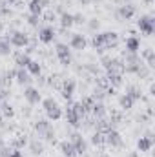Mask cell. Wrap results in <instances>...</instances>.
<instances>
[{
    "label": "cell",
    "mask_w": 155,
    "mask_h": 157,
    "mask_svg": "<svg viewBox=\"0 0 155 157\" xmlns=\"http://www.w3.org/2000/svg\"><path fill=\"white\" fill-rule=\"evenodd\" d=\"M122 62H124V73H137V70L142 66V59L139 53H122Z\"/></svg>",
    "instance_id": "cell-1"
},
{
    "label": "cell",
    "mask_w": 155,
    "mask_h": 157,
    "mask_svg": "<svg viewBox=\"0 0 155 157\" xmlns=\"http://www.w3.org/2000/svg\"><path fill=\"white\" fill-rule=\"evenodd\" d=\"M137 28L141 29V33H144V35H153L155 31V18L153 15H141L139 17V20H137Z\"/></svg>",
    "instance_id": "cell-2"
},
{
    "label": "cell",
    "mask_w": 155,
    "mask_h": 157,
    "mask_svg": "<svg viewBox=\"0 0 155 157\" xmlns=\"http://www.w3.org/2000/svg\"><path fill=\"white\" fill-rule=\"evenodd\" d=\"M55 53H57V57H59V60H60L62 66H70L71 64V48L68 44L57 42L55 44Z\"/></svg>",
    "instance_id": "cell-3"
},
{
    "label": "cell",
    "mask_w": 155,
    "mask_h": 157,
    "mask_svg": "<svg viewBox=\"0 0 155 157\" xmlns=\"http://www.w3.org/2000/svg\"><path fill=\"white\" fill-rule=\"evenodd\" d=\"M70 141H71V144L75 146V152H77V155H86V152H88V141L82 137V133H78V132H73L71 135H70Z\"/></svg>",
    "instance_id": "cell-4"
},
{
    "label": "cell",
    "mask_w": 155,
    "mask_h": 157,
    "mask_svg": "<svg viewBox=\"0 0 155 157\" xmlns=\"http://www.w3.org/2000/svg\"><path fill=\"white\" fill-rule=\"evenodd\" d=\"M7 40L13 48H28L29 46V37L24 31H11Z\"/></svg>",
    "instance_id": "cell-5"
},
{
    "label": "cell",
    "mask_w": 155,
    "mask_h": 157,
    "mask_svg": "<svg viewBox=\"0 0 155 157\" xmlns=\"http://www.w3.org/2000/svg\"><path fill=\"white\" fill-rule=\"evenodd\" d=\"M135 13H137V7H135L131 2L120 4V6L117 7V18H120V20H130V18L135 17Z\"/></svg>",
    "instance_id": "cell-6"
},
{
    "label": "cell",
    "mask_w": 155,
    "mask_h": 157,
    "mask_svg": "<svg viewBox=\"0 0 155 157\" xmlns=\"http://www.w3.org/2000/svg\"><path fill=\"white\" fill-rule=\"evenodd\" d=\"M104 144H106V146H112V148H120V146L124 144L122 135L117 132L115 128H112L108 133H104Z\"/></svg>",
    "instance_id": "cell-7"
},
{
    "label": "cell",
    "mask_w": 155,
    "mask_h": 157,
    "mask_svg": "<svg viewBox=\"0 0 155 157\" xmlns=\"http://www.w3.org/2000/svg\"><path fill=\"white\" fill-rule=\"evenodd\" d=\"M75 88H77V82H75L73 78H66V80L62 82V86H60V95H62V99L70 102V101L73 99V95H75Z\"/></svg>",
    "instance_id": "cell-8"
},
{
    "label": "cell",
    "mask_w": 155,
    "mask_h": 157,
    "mask_svg": "<svg viewBox=\"0 0 155 157\" xmlns=\"http://www.w3.org/2000/svg\"><path fill=\"white\" fill-rule=\"evenodd\" d=\"M104 49H115L119 46V33L117 31H102Z\"/></svg>",
    "instance_id": "cell-9"
},
{
    "label": "cell",
    "mask_w": 155,
    "mask_h": 157,
    "mask_svg": "<svg viewBox=\"0 0 155 157\" xmlns=\"http://www.w3.org/2000/svg\"><path fill=\"white\" fill-rule=\"evenodd\" d=\"M24 99L28 101V104H39L40 101H42V97H40V91L39 88H33V86H26L24 88Z\"/></svg>",
    "instance_id": "cell-10"
},
{
    "label": "cell",
    "mask_w": 155,
    "mask_h": 157,
    "mask_svg": "<svg viewBox=\"0 0 155 157\" xmlns=\"http://www.w3.org/2000/svg\"><path fill=\"white\" fill-rule=\"evenodd\" d=\"M57 37V31L51 28V26H42L39 29V40L42 44H51Z\"/></svg>",
    "instance_id": "cell-11"
},
{
    "label": "cell",
    "mask_w": 155,
    "mask_h": 157,
    "mask_svg": "<svg viewBox=\"0 0 155 157\" xmlns=\"http://www.w3.org/2000/svg\"><path fill=\"white\" fill-rule=\"evenodd\" d=\"M86 46H88V40L82 33H71V39H70V48L71 49L82 51V49H86Z\"/></svg>",
    "instance_id": "cell-12"
},
{
    "label": "cell",
    "mask_w": 155,
    "mask_h": 157,
    "mask_svg": "<svg viewBox=\"0 0 155 157\" xmlns=\"http://www.w3.org/2000/svg\"><path fill=\"white\" fill-rule=\"evenodd\" d=\"M64 117H66V121H68V124L71 126V128H80L82 126V119L78 117L77 113L73 112V108H71V104L66 108V113H64Z\"/></svg>",
    "instance_id": "cell-13"
},
{
    "label": "cell",
    "mask_w": 155,
    "mask_h": 157,
    "mask_svg": "<svg viewBox=\"0 0 155 157\" xmlns=\"http://www.w3.org/2000/svg\"><path fill=\"white\" fill-rule=\"evenodd\" d=\"M15 80H17L20 86H29V82H31L33 78L28 73L26 68H17V70H15Z\"/></svg>",
    "instance_id": "cell-14"
},
{
    "label": "cell",
    "mask_w": 155,
    "mask_h": 157,
    "mask_svg": "<svg viewBox=\"0 0 155 157\" xmlns=\"http://www.w3.org/2000/svg\"><path fill=\"white\" fill-rule=\"evenodd\" d=\"M46 6H47V0H29V4H28L29 15H39V17H42V11H44Z\"/></svg>",
    "instance_id": "cell-15"
},
{
    "label": "cell",
    "mask_w": 155,
    "mask_h": 157,
    "mask_svg": "<svg viewBox=\"0 0 155 157\" xmlns=\"http://www.w3.org/2000/svg\"><path fill=\"white\" fill-rule=\"evenodd\" d=\"M106 71L108 73H120V75H124V62H122V59H110V64H108V68H106Z\"/></svg>",
    "instance_id": "cell-16"
},
{
    "label": "cell",
    "mask_w": 155,
    "mask_h": 157,
    "mask_svg": "<svg viewBox=\"0 0 155 157\" xmlns=\"http://www.w3.org/2000/svg\"><path fill=\"white\" fill-rule=\"evenodd\" d=\"M153 143H155V137H141L139 141H137V150L141 152V154H144V152H150L152 148H153Z\"/></svg>",
    "instance_id": "cell-17"
},
{
    "label": "cell",
    "mask_w": 155,
    "mask_h": 157,
    "mask_svg": "<svg viewBox=\"0 0 155 157\" xmlns=\"http://www.w3.org/2000/svg\"><path fill=\"white\" fill-rule=\"evenodd\" d=\"M124 51H128V53H139V49H141V40L137 39L135 35H131V37H128L126 42H124Z\"/></svg>",
    "instance_id": "cell-18"
},
{
    "label": "cell",
    "mask_w": 155,
    "mask_h": 157,
    "mask_svg": "<svg viewBox=\"0 0 155 157\" xmlns=\"http://www.w3.org/2000/svg\"><path fill=\"white\" fill-rule=\"evenodd\" d=\"M59 150H60V154L64 157H78L77 152H75V146L71 144V141H62L60 144H59Z\"/></svg>",
    "instance_id": "cell-19"
},
{
    "label": "cell",
    "mask_w": 155,
    "mask_h": 157,
    "mask_svg": "<svg viewBox=\"0 0 155 157\" xmlns=\"http://www.w3.org/2000/svg\"><path fill=\"white\" fill-rule=\"evenodd\" d=\"M113 128V124H112V121L110 119H106V117H102V119H97V122H95V132H99V133H108L110 130Z\"/></svg>",
    "instance_id": "cell-20"
},
{
    "label": "cell",
    "mask_w": 155,
    "mask_h": 157,
    "mask_svg": "<svg viewBox=\"0 0 155 157\" xmlns=\"http://www.w3.org/2000/svg\"><path fill=\"white\" fill-rule=\"evenodd\" d=\"M106 113H108V110H106L104 102L102 101H95V104L91 108V115L95 119H102V117H106Z\"/></svg>",
    "instance_id": "cell-21"
},
{
    "label": "cell",
    "mask_w": 155,
    "mask_h": 157,
    "mask_svg": "<svg viewBox=\"0 0 155 157\" xmlns=\"http://www.w3.org/2000/svg\"><path fill=\"white\" fill-rule=\"evenodd\" d=\"M59 24H60L62 29H70L73 26V15L68 13V11H62L60 17H59Z\"/></svg>",
    "instance_id": "cell-22"
},
{
    "label": "cell",
    "mask_w": 155,
    "mask_h": 157,
    "mask_svg": "<svg viewBox=\"0 0 155 157\" xmlns=\"http://www.w3.org/2000/svg\"><path fill=\"white\" fill-rule=\"evenodd\" d=\"M141 59H144V60H146V66H148L150 70H153V68H155V53H153V49H152V48L142 49Z\"/></svg>",
    "instance_id": "cell-23"
},
{
    "label": "cell",
    "mask_w": 155,
    "mask_h": 157,
    "mask_svg": "<svg viewBox=\"0 0 155 157\" xmlns=\"http://www.w3.org/2000/svg\"><path fill=\"white\" fill-rule=\"evenodd\" d=\"M106 78H108V84H110L112 88H115V90L124 84V75H120V73H108Z\"/></svg>",
    "instance_id": "cell-24"
},
{
    "label": "cell",
    "mask_w": 155,
    "mask_h": 157,
    "mask_svg": "<svg viewBox=\"0 0 155 157\" xmlns=\"http://www.w3.org/2000/svg\"><path fill=\"white\" fill-rule=\"evenodd\" d=\"M31 62V57L26 53V51H20V53H15V64L18 68H26L28 64Z\"/></svg>",
    "instance_id": "cell-25"
},
{
    "label": "cell",
    "mask_w": 155,
    "mask_h": 157,
    "mask_svg": "<svg viewBox=\"0 0 155 157\" xmlns=\"http://www.w3.org/2000/svg\"><path fill=\"white\" fill-rule=\"evenodd\" d=\"M133 104H135V101H133L131 97H128L126 93L119 97V106H120V110L128 112V110H131V108H133Z\"/></svg>",
    "instance_id": "cell-26"
},
{
    "label": "cell",
    "mask_w": 155,
    "mask_h": 157,
    "mask_svg": "<svg viewBox=\"0 0 155 157\" xmlns=\"http://www.w3.org/2000/svg\"><path fill=\"white\" fill-rule=\"evenodd\" d=\"M51 121H47V119H39V121H35V124H33V128H35V132L42 135L46 130H49L51 128V124H49Z\"/></svg>",
    "instance_id": "cell-27"
},
{
    "label": "cell",
    "mask_w": 155,
    "mask_h": 157,
    "mask_svg": "<svg viewBox=\"0 0 155 157\" xmlns=\"http://www.w3.org/2000/svg\"><path fill=\"white\" fill-rule=\"evenodd\" d=\"M126 95H128V97H131L135 102L142 99V91H141V88H139V86H133V84L126 88Z\"/></svg>",
    "instance_id": "cell-28"
},
{
    "label": "cell",
    "mask_w": 155,
    "mask_h": 157,
    "mask_svg": "<svg viewBox=\"0 0 155 157\" xmlns=\"http://www.w3.org/2000/svg\"><path fill=\"white\" fill-rule=\"evenodd\" d=\"M0 112H2V117L4 119H11L15 115V108L7 102V101H2V104H0Z\"/></svg>",
    "instance_id": "cell-29"
},
{
    "label": "cell",
    "mask_w": 155,
    "mask_h": 157,
    "mask_svg": "<svg viewBox=\"0 0 155 157\" xmlns=\"http://www.w3.org/2000/svg\"><path fill=\"white\" fill-rule=\"evenodd\" d=\"M26 70H28V73H29L31 77H40V73H42V66H40L37 60H31V62L26 66Z\"/></svg>",
    "instance_id": "cell-30"
},
{
    "label": "cell",
    "mask_w": 155,
    "mask_h": 157,
    "mask_svg": "<svg viewBox=\"0 0 155 157\" xmlns=\"http://www.w3.org/2000/svg\"><path fill=\"white\" fill-rule=\"evenodd\" d=\"M62 115H64V112H62L60 106H55L53 110L46 112V119L47 121H59V119H62Z\"/></svg>",
    "instance_id": "cell-31"
},
{
    "label": "cell",
    "mask_w": 155,
    "mask_h": 157,
    "mask_svg": "<svg viewBox=\"0 0 155 157\" xmlns=\"http://www.w3.org/2000/svg\"><path fill=\"white\" fill-rule=\"evenodd\" d=\"M13 46L9 44V40L7 39H0V57H7V55H11V49Z\"/></svg>",
    "instance_id": "cell-32"
},
{
    "label": "cell",
    "mask_w": 155,
    "mask_h": 157,
    "mask_svg": "<svg viewBox=\"0 0 155 157\" xmlns=\"http://www.w3.org/2000/svg\"><path fill=\"white\" fill-rule=\"evenodd\" d=\"M29 150H31V154H33V155L39 157L40 154L44 152V144L40 143L39 139H35V141H31V143H29Z\"/></svg>",
    "instance_id": "cell-33"
},
{
    "label": "cell",
    "mask_w": 155,
    "mask_h": 157,
    "mask_svg": "<svg viewBox=\"0 0 155 157\" xmlns=\"http://www.w3.org/2000/svg\"><path fill=\"white\" fill-rule=\"evenodd\" d=\"M80 104H82V108H84V112H86V115H88V113H91V108H93V104H95V99H93L91 95H88V97H84V99L80 101Z\"/></svg>",
    "instance_id": "cell-34"
},
{
    "label": "cell",
    "mask_w": 155,
    "mask_h": 157,
    "mask_svg": "<svg viewBox=\"0 0 155 157\" xmlns=\"http://www.w3.org/2000/svg\"><path fill=\"white\" fill-rule=\"evenodd\" d=\"M89 143H91L93 146H102V144H104V135H102V133H99V132H95V133L91 135Z\"/></svg>",
    "instance_id": "cell-35"
},
{
    "label": "cell",
    "mask_w": 155,
    "mask_h": 157,
    "mask_svg": "<svg viewBox=\"0 0 155 157\" xmlns=\"http://www.w3.org/2000/svg\"><path fill=\"white\" fill-rule=\"evenodd\" d=\"M91 46H93L95 49H100V48H104V42H102V33H97V35H93V39H91Z\"/></svg>",
    "instance_id": "cell-36"
},
{
    "label": "cell",
    "mask_w": 155,
    "mask_h": 157,
    "mask_svg": "<svg viewBox=\"0 0 155 157\" xmlns=\"http://www.w3.org/2000/svg\"><path fill=\"white\" fill-rule=\"evenodd\" d=\"M40 137H42L44 141H47V143H51V144H53V143H55V130H53V128H49V130H46Z\"/></svg>",
    "instance_id": "cell-37"
},
{
    "label": "cell",
    "mask_w": 155,
    "mask_h": 157,
    "mask_svg": "<svg viewBox=\"0 0 155 157\" xmlns=\"http://www.w3.org/2000/svg\"><path fill=\"white\" fill-rule=\"evenodd\" d=\"M28 144V139H26V135H18L15 141H13V146L17 148V150H20V148H24Z\"/></svg>",
    "instance_id": "cell-38"
},
{
    "label": "cell",
    "mask_w": 155,
    "mask_h": 157,
    "mask_svg": "<svg viewBox=\"0 0 155 157\" xmlns=\"http://www.w3.org/2000/svg\"><path fill=\"white\" fill-rule=\"evenodd\" d=\"M150 71H152V70H150L146 64H142V66L137 70V73H135V75H137V77H141V78H148V77H150Z\"/></svg>",
    "instance_id": "cell-39"
},
{
    "label": "cell",
    "mask_w": 155,
    "mask_h": 157,
    "mask_svg": "<svg viewBox=\"0 0 155 157\" xmlns=\"http://www.w3.org/2000/svg\"><path fill=\"white\" fill-rule=\"evenodd\" d=\"M26 20H28V24H29L31 28H39L40 22H42V18H40L39 15H29V17H28Z\"/></svg>",
    "instance_id": "cell-40"
},
{
    "label": "cell",
    "mask_w": 155,
    "mask_h": 157,
    "mask_svg": "<svg viewBox=\"0 0 155 157\" xmlns=\"http://www.w3.org/2000/svg\"><path fill=\"white\" fill-rule=\"evenodd\" d=\"M71 108H73V112H75V113H77V115H78L80 119L86 117V112H84V108H82L80 101H78V102H73V104H71Z\"/></svg>",
    "instance_id": "cell-41"
},
{
    "label": "cell",
    "mask_w": 155,
    "mask_h": 157,
    "mask_svg": "<svg viewBox=\"0 0 155 157\" xmlns=\"http://www.w3.org/2000/svg\"><path fill=\"white\" fill-rule=\"evenodd\" d=\"M86 17L82 15V13H75L73 15V26H82V24H86Z\"/></svg>",
    "instance_id": "cell-42"
},
{
    "label": "cell",
    "mask_w": 155,
    "mask_h": 157,
    "mask_svg": "<svg viewBox=\"0 0 155 157\" xmlns=\"http://www.w3.org/2000/svg\"><path fill=\"white\" fill-rule=\"evenodd\" d=\"M86 24H88V28H89L91 31H97V29L100 28V22H99V18H89V20H86Z\"/></svg>",
    "instance_id": "cell-43"
},
{
    "label": "cell",
    "mask_w": 155,
    "mask_h": 157,
    "mask_svg": "<svg viewBox=\"0 0 155 157\" xmlns=\"http://www.w3.org/2000/svg\"><path fill=\"white\" fill-rule=\"evenodd\" d=\"M44 20H46V22H57V20H59V17H57V13L47 11V13L44 15Z\"/></svg>",
    "instance_id": "cell-44"
},
{
    "label": "cell",
    "mask_w": 155,
    "mask_h": 157,
    "mask_svg": "<svg viewBox=\"0 0 155 157\" xmlns=\"http://www.w3.org/2000/svg\"><path fill=\"white\" fill-rule=\"evenodd\" d=\"M84 70H86V71H89L91 75H97V73H99V68H97V66H93V64H84Z\"/></svg>",
    "instance_id": "cell-45"
},
{
    "label": "cell",
    "mask_w": 155,
    "mask_h": 157,
    "mask_svg": "<svg viewBox=\"0 0 155 157\" xmlns=\"http://www.w3.org/2000/svg\"><path fill=\"white\" fill-rule=\"evenodd\" d=\"M110 121H112V124H119V122L122 121V115H120L119 112H113V113H112V119H110Z\"/></svg>",
    "instance_id": "cell-46"
},
{
    "label": "cell",
    "mask_w": 155,
    "mask_h": 157,
    "mask_svg": "<svg viewBox=\"0 0 155 157\" xmlns=\"http://www.w3.org/2000/svg\"><path fill=\"white\" fill-rule=\"evenodd\" d=\"M7 157H24V154L20 152V150H17V148H13L11 152H9V155Z\"/></svg>",
    "instance_id": "cell-47"
},
{
    "label": "cell",
    "mask_w": 155,
    "mask_h": 157,
    "mask_svg": "<svg viewBox=\"0 0 155 157\" xmlns=\"http://www.w3.org/2000/svg\"><path fill=\"white\" fill-rule=\"evenodd\" d=\"M9 152H11L9 148H0V157H7L9 155Z\"/></svg>",
    "instance_id": "cell-48"
},
{
    "label": "cell",
    "mask_w": 155,
    "mask_h": 157,
    "mask_svg": "<svg viewBox=\"0 0 155 157\" xmlns=\"http://www.w3.org/2000/svg\"><path fill=\"white\" fill-rule=\"evenodd\" d=\"M0 15H11V9L9 7H0Z\"/></svg>",
    "instance_id": "cell-49"
},
{
    "label": "cell",
    "mask_w": 155,
    "mask_h": 157,
    "mask_svg": "<svg viewBox=\"0 0 155 157\" xmlns=\"http://www.w3.org/2000/svg\"><path fill=\"white\" fill-rule=\"evenodd\" d=\"M91 2H93V0H80V4H82V6H89Z\"/></svg>",
    "instance_id": "cell-50"
},
{
    "label": "cell",
    "mask_w": 155,
    "mask_h": 157,
    "mask_svg": "<svg viewBox=\"0 0 155 157\" xmlns=\"http://www.w3.org/2000/svg\"><path fill=\"white\" fill-rule=\"evenodd\" d=\"M128 157H139V152H130Z\"/></svg>",
    "instance_id": "cell-51"
},
{
    "label": "cell",
    "mask_w": 155,
    "mask_h": 157,
    "mask_svg": "<svg viewBox=\"0 0 155 157\" xmlns=\"http://www.w3.org/2000/svg\"><path fill=\"white\" fill-rule=\"evenodd\" d=\"M150 95H155V86H153V84L150 86Z\"/></svg>",
    "instance_id": "cell-52"
},
{
    "label": "cell",
    "mask_w": 155,
    "mask_h": 157,
    "mask_svg": "<svg viewBox=\"0 0 155 157\" xmlns=\"http://www.w3.org/2000/svg\"><path fill=\"white\" fill-rule=\"evenodd\" d=\"M99 157H112V155H108V154H100Z\"/></svg>",
    "instance_id": "cell-53"
},
{
    "label": "cell",
    "mask_w": 155,
    "mask_h": 157,
    "mask_svg": "<svg viewBox=\"0 0 155 157\" xmlns=\"http://www.w3.org/2000/svg\"><path fill=\"white\" fill-rule=\"evenodd\" d=\"M152 2H155V0H146V4H152Z\"/></svg>",
    "instance_id": "cell-54"
},
{
    "label": "cell",
    "mask_w": 155,
    "mask_h": 157,
    "mask_svg": "<svg viewBox=\"0 0 155 157\" xmlns=\"http://www.w3.org/2000/svg\"><path fill=\"white\" fill-rule=\"evenodd\" d=\"M2 121H4V117H2V112H0V122H2Z\"/></svg>",
    "instance_id": "cell-55"
}]
</instances>
